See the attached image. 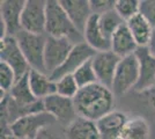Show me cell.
Masks as SVG:
<instances>
[{"label":"cell","mask_w":155,"mask_h":139,"mask_svg":"<svg viewBox=\"0 0 155 139\" xmlns=\"http://www.w3.org/2000/svg\"><path fill=\"white\" fill-rule=\"evenodd\" d=\"M73 103L79 117L96 122L115 110V94L111 88L96 82L80 88L73 99Z\"/></svg>","instance_id":"cell-1"},{"label":"cell","mask_w":155,"mask_h":139,"mask_svg":"<svg viewBox=\"0 0 155 139\" xmlns=\"http://www.w3.org/2000/svg\"><path fill=\"white\" fill-rule=\"evenodd\" d=\"M46 36L57 38H68L74 44L84 42V35L78 30L64 11L60 1H46Z\"/></svg>","instance_id":"cell-2"},{"label":"cell","mask_w":155,"mask_h":139,"mask_svg":"<svg viewBox=\"0 0 155 139\" xmlns=\"http://www.w3.org/2000/svg\"><path fill=\"white\" fill-rule=\"evenodd\" d=\"M14 37L18 41L20 49L28 61L30 68L45 73V66H44V50H45L46 43L45 35L31 34L21 30Z\"/></svg>","instance_id":"cell-3"},{"label":"cell","mask_w":155,"mask_h":139,"mask_svg":"<svg viewBox=\"0 0 155 139\" xmlns=\"http://www.w3.org/2000/svg\"><path fill=\"white\" fill-rule=\"evenodd\" d=\"M57 121L50 114L42 111L18 118L9 126L11 136L16 139H36L42 130L54 124Z\"/></svg>","instance_id":"cell-4"},{"label":"cell","mask_w":155,"mask_h":139,"mask_svg":"<svg viewBox=\"0 0 155 139\" xmlns=\"http://www.w3.org/2000/svg\"><path fill=\"white\" fill-rule=\"evenodd\" d=\"M138 81H139V61L134 53L120 59L114 77L111 91L115 95H123L129 92L130 89H134Z\"/></svg>","instance_id":"cell-5"},{"label":"cell","mask_w":155,"mask_h":139,"mask_svg":"<svg viewBox=\"0 0 155 139\" xmlns=\"http://www.w3.org/2000/svg\"><path fill=\"white\" fill-rule=\"evenodd\" d=\"M0 61L12 67L18 79L27 75L31 70L14 36H6L0 40Z\"/></svg>","instance_id":"cell-6"},{"label":"cell","mask_w":155,"mask_h":139,"mask_svg":"<svg viewBox=\"0 0 155 139\" xmlns=\"http://www.w3.org/2000/svg\"><path fill=\"white\" fill-rule=\"evenodd\" d=\"M26 0H2L0 2V27L1 38L6 36H16L22 30L21 16Z\"/></svg>","instance_id":"cell-7"},{"label":"cell","mask_w":155,"mask_h":139,"mask_svg":"<svg viewBox=\"0 0 155 139\" xmlns=\"http://www.w3.org/2000/svg\"><path fill=\"white\" fill-rule=\"evenodd\" d=\"M46 1L44 0H26V5L21 16L22 30L31 34L45 33Z\"/></svg>","instance_id":"cell-8"},{"label":"cell","mask_w":155,"mask_h":139,"mask_svg":"<svg viewBox=\"0 0 155 139\" xmlns=\"http://www.w3.org/2000/svg\"><path fill=\"white\" fill-rule=\"evenodd\" d=\"M74 43L68 38H57L46 36L45 50H44V66L45 73L51 75L67 58Z\"/></svg>","instance_id":"cell-9"},{"label":"cell","mask_w":155,"mask_h":139,"mask_svg":"<svg viewBox=\"0 0 155 139\" xmlns=\"http://www.w3.org/2000/svg\"><path fill=\"white\" fill-rule=\"evenodd\" d=\"M96 51L94 49H91L86 42H80L78 44H74L73 49L71 50L70 55L67 56V58L61 64V66L58 67L54 72L50 75L53 81H57L58 79L63 78L65 75H70V74H74L77 72L78 68L86 64L87 61L95 56Z\"/></svg>","instance_id":"cell-10"},{"label":"cell","mask_w":155,"mask_h":139,"mask_svg":"<svg viewBox=\"0 0 155 139\" xmlns=\"http://www.w3.org/2000/svg\"><path fill=\"white\" fill-rule=\"evenodd\" d=\"M120 57L116 53L109 51L96 52L95 56L91 58V64L96 74L97 82L102 84L103 86L111 88L114 82V77L116 73L117 66L120 61Z\"/></svg>","instance_id":"cell-11"},{"label":"cell","mask_w":155,"mask_h":139,"mask_svg":"<svg viewBox=\"0 0 155 139\" xmlns=\"http://www.w3.org/2000/svg\"><path fill=\"white\" fill-rule=\"evenodd\" d=\"M44 111L54 117L57 122H67L68 124L78 117L73 99H67L59 94H53L43 100Z\"/></svg>","instance_id":"cell-12"},{"label":"cell","mask_w":155,"mask_h":139,"mask_svg":"<svg viewBox=\"0 0 155 139\" xmlns=\"http://www.w3.org/2000/svg\"><path fill=\"white\" fill-rule=\"evenodd\" d=\"M136 56L139 61V81L134 89L141 93L155 86V57L147 48H138Z\"/></svg>","instance_id":"cell-13"},{"label":"cell","mask_w":155,"mask_h":139,"mask_svg":"<svg viewBox=\"0 0 155 139\" xmlns=\"http://www.w3.org/2000/svg\"><path fill=\"white\" fill-rule=\"evenodd\" d=\"M126 114L119 110H112L102 118L96 121L98 132L102 139H120L123 130L127 123Z\"/></svg>","instance_id":"cell-14"},{"label":"cell","mask_w":155,"mask_h":139,"mask_svg":"<svg viewBox=\"0 0 155 139\" xmlns=\"http://www.w3.org/2000/svg\"><path fill=\"white\" fill-rule=\"evenodd\" d=\"M60 5L68 15L74 27L84 34L87 22L93 15L88 0H60Z\"/></svg>","instance_id":"cell-15"},{"label":"cell","mask_w":155,"mask_h":139,"mask_svg":"<svg viewBox=\"0 0 155 139\" xmlns=\"http://www.w3.org/2000/svg\"><path fill=\"white\" fill-rule=\"evenodd\" d=\"M82 35L84 42L96 52L111 50V40H109L102 31L98 23V15L95 14L91 15L89 21L86 25Z\"/></svg>","instance_id":"cell-16"},{"label":"cell","mask_w":155,"mask_h":139,"mask_svg":"<svg viewBox=\"0 0 155 139\" xmlns=\"http://www.w3.org/2000/svg\"><path fill=\"white\" fill-rule=\"evenodd\" d=\"M138 48L139 46L133 38L126 23L119 27L111 37V51L120 58L134 55Z\"/></svg>","instance_id":"cell-17"},{"label":"cell","mask_w":155,"mask_h":139,"mask_svg":"<svg viewBox=\"0 0 155 139\" xmlns=\"http://www.w3.org/2000/svg\"><path fill=\"white\" fill-rule=\"evenodd\" d=\"M66 139H102L96 122L78 116L65 130Z\"/></svg>","instance_id":"cell-18"},{"label":"cell","mask_w":155,"mask_h":139,"mask_svg":"<svg viewBox=\"0 0 155 139\" xmlns=\"http://www.w3.org/2000/svg\"><path fill=\"white\" fill-rule=\"evenodd\" d=\"M28 77H29L30 89L37 100L43 101L45 98L57 93L56 81H53L50 78V75L36 70H30Z\"/></svg>","instance_id":"cell-19"},{"label":"cell","mask_w":155,"mask_h":139,"mask_svg":"<svg viewBox=\"0 0 155 139\" xmlns=\"http://www.w3.org/2000/svg\"><path fill=\"white\" fill-rule=\"evenodd\" d=\"M130 31L132 34L133 38L137 42L139 48H147L149 44V41L152 38L154 28L148 21L146 20L141 14H137L132 19L125 22Z\"/></svg>","instance_id":"cell-20"},{"label":"cell","mask_w":155,"mask_h":139,"mask_svg":"<svg viewBox=\"0 0 155 139\" xmlns=\"http://www.w3.org/2000/svg\"><path fill=\"white\" fill-rule=\"evenodd\" d=\"M150 130L148 123L141 117L129 119L124 127L120 139H149Z\"/></svg>","instance_id":"cell-21"},{"label":"cell","mask_w":155,"mask_h":139,"mask_svg":"<svg viewBox=\"0 0 155 139\" xmlns=\"http://www.w3.org/2000/svg\"><path fill=\"white\" fill-rule=\"evenodd\" d=\"M98 23H100V27H101L104 35L109 40H111L115 31L122 25L125 23V21L119 16V14L117 13L115 9H112V11L107 12L102 15H98Z\"/></svg>","instance_id":"cell-22"},{"label":"cell","mask_w":155,"mask_h":139,"mask_svg":"<svg viewBox=\"0 0 155 139\" xmlns=\"http://www.w3.org/2000/svg\"><path fill=\"white\" fill-rule=\"evenodd\" d=\"M73 77H74V79H75L80 88L96 84L97 78L95 71H94V67H93V64H91V59L89 61H87L86 64H84L80 68H78L77 72L73 74Z\"/></svg>","instance_id":"cell-23"},{"label":"cell","mask_w":155,"mask_h":139,"mask_svg":"<svg viewBox=\"0 0 155 139\" xmlns=\"http://www.w3.org/2000/svg\"><path fill=\"white\" fill-rule=\"evenodd\" d=\"M56 86H57V94L67 99H74L80 89L73 74L65 75L63 78L58 79L56 81Z\"/></svg>","instance_id":"cell-24"},{"label":"cell","mask_w":155,"mask_h":139,"mask_svg":"<svg viewBox=\"0 0 155 139\" xmlns=\"http://www.w3.org/2000/svg\"><path fill=\"white\" fill-rule=\"evenodd\" d=\"M115 11L125 22L139 14L140 0H116Z\"/></svg>","instance_id":"cell-25"},{"label":"cell","mask_w":155,"mask_h":139,"mask_svg":"<svg viewBox=\"0 0 155 139\" xmlns=\"http://www.w3.org/2000/svg\"><path fill=\"white\" fill-rule=\"evenodd\" d=\"M16 74L13 71V68L8 66L6 63L0 61V88L5 93H9L13 88L14 84L16 82Z\"/></svg>","instance_id":"cell-26"},{"label":"cell","mask_w":155,"mask_h":139,"mask_svg":"<svg viewBox=\"0 0 155 139\" xmlns=\"http://www.w3.org/2000/svg\"><path fill=\"white\" fill-rule=\"evenodd\" d=\"M89 4H91V13L95 15H102L115 9L116 0H91Z\"/></svg>","instance_id":"cell-27"},{"label":"cell","mask_w":155,"mask_h":139,"mask_svg":"<svg viewBox=\"0 0 155 139\" xmlns=\"http://www.w3.org/2000/svg\"><path fill=\"white\" fill-rule=\"evenodd\" d=\"M139 13L155 28V0H141Z\"/></svg>","instance_id":"cell-28"},{"label":"cell","mask_w":155,"mask_h":139,"mask_svg":"<svg viewBox=\"0 0 155 139\" xmlns=\"http://www.w3.org/2000/svg\"><path fill=\"white\" fill-rule=\"evenodd\" d=\"M140 96H142V100H143L146 107L149 108L153 113H155V86L141 92Z\"/></svg>","instance_id":"cell-29"},{"label":"cell","mask_w":155,"mask_h":139,"mask_svg":"<svg viewBox=\"0 0 155 139\" xmlns=\"http://www.w3.org/2000/svg\"><path fill=\"white\" fill-rule=\"evenodd\" d=\"M147 49H148V51L150 52V55L155 57V28L154 30H153V35H152V38L149 41V44L147 45Z\"/></svg>","instance_id":"cell-30"},{"label":"cell","mask_w":155,"mask_h":139,"mask_svg":"<svg viewBox=\"0 0 155 139\" xmlns=\"http://www.w3.org/2000/svg\"><path fill=\"white\" fill-rule=\"evenodd\" d=\"M36 139H53V137L51 136V133L48 131V129H44L42 130L39 134L36 137Z\"/></svg>","instance_id":"cell-31"},{"label":"cell","mask_w":155,"mask_h":139,"mask_svg":"<svg viewBox=\"0 0 155 139\" xmlns=\"http://www.w3.org/2000/svg\"><path fill=\"white\" fill-rule=\"evenodd\" d=\"M9 139H16V138H14V137H12V136H11V137H9Z\"/></svg>","instance_id":"cell-32"}]
</instances>
